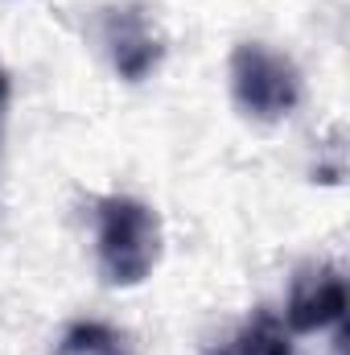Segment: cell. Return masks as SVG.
Returning <instances> with one entry per match:
<instances>
[{"label":"cell","mask_w":350,"mask_h":355,"mask_svg":"<svg viewBox=\"0 0 350 355\" xmlns=\"http://www.w3.org/2000/svg\"><path fill=\"white\" fill-rule=\"evenodd\" d=\"M95 257L99 272L116 289L140 285L161 261V219L149 202L128 194L99 198L95 211Z\"/></svg>","instance_id":"6da1fadb"},{"label":"cell","mask_w":350,"mask_h":355,"mask_svg":"<svg viewBox=\"0 0 350 355\" xmlns=\"http://www.w3.org/2000/svg\"><path fill=\"white\" fill-rule=\"evenodd\" d=\"M231 95L252 120H284L301 103V71L264 42H239L231 50Z\"/></svg>","instance_id":"7a4b0ae2"},{"label":"cell","mask_w":350,"mask_h":355,"mask_svg":"<svg viewBox=\"0 0 350 355\" xmlns=\"http://www.w3.org/2000/svg\"><path fill=\"white\" fill-rule=\"evenodd\" d=\"M99 42L107 50L116 75L128 79V83H145L161 67V58H165V37H161L157 21L149 17V8H140V4L103 8Z\"/></svg>","instance_id":"3957f363"},{"label":"cell","mask_w":350,"mask_h":355,"mask_svg":"<svg viewBox=\"0 0 350 355\" xmlns=\"http://www.w3.org/2000/svg\"><path fill=\"white\" fill-rule=\"evenodd\" d=\"M347 318V281L334 265H305L288 285L284 322L297 335H313L338 327Z\"/></svg>","instance_id":"277c9868"},{"label":"cell","mask_w":350,"mask_h":355,"mask_svg":"<svg viewBox=\"0 0 350 355\" xmlns=\"http://www.w3.org/2000/svg\"><path fill=\"white\" fill-rule=\"evenodd\" d=\"M210 355H293V347H288V331H284L280 318L256 314L252 322H243L223 347H214Z\"/></svg>","instance_id":"5b68a950"},{"label":"cell","mask_w":350,"mask_h":355,"mask_svg":"<svg viewBox=\"0 0 350 355\" xmlns=\"http://www.w3.org/2000/svg\"><path fill=\"white\" fill-rule=\"evenodd\" d=\"M58 355H136V352H132V343H128L116 327H107V322H75V327L62 335Z\"/></svg>","instance_id":"8992f818"},{"label":"cell","mask_w":350,"mask_h":355,"mask_svg":"<svg viewBox=\"0 0 350 355\" xmlns=\"http://www.w3.org/2000/svg\"><path fill=\"white\" fill-rule=\"evenodd\" d=\"M4 107H8V75L0 67V120H4Z\"/></svg>","instance_id":"52a82bcc"}]
</instances>
